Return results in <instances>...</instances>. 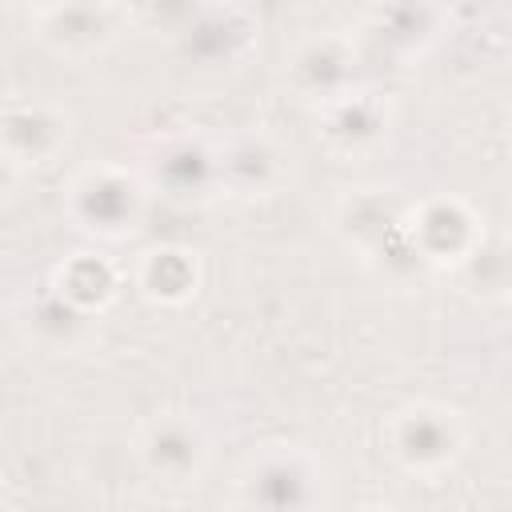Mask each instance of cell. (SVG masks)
Instances as JSON below:
<instances>
[{"label":"cell","mask_w":512,"mask_h":512,"mask_svg":"<svg viewBox=\"0 0 512 512\" xmlns=\"http://www.w3.org/2000/svg\"><path fill=\"white\" fill-rule=\"evenodd\" d=\"M68 144V112L52 104H8L4 112V156L16 168L48 164Z\"/></svg>","instance_id":"obj_9"},{"label":"cell","mask_w":512,"mask_h":512,"mask_svg":"<svg viewBox=\"0 0 512 512\" xmlns=\"http://www.w3.org/2000/svg\"><path fill=\"white\" fill-rule=\"evenodd\" d=\"M144 176L172 200H196L220 188V148L204 136H168L144 160Z\"/></svg>","instance_id":"obj_7"},{"label":"cell","mask_w":512,"mask_h":512,"mask_svg":"<svg viewBox=\"0 0 512 512\" xmlns=\"http://www.w3.org/2000/svg\"><path fill=\"white\" fill-rule=\"evenodd\" d=\"M360 512H392V508H360Z\"/></svg>","instance_id":"obj_15"},{"label":"cell","mask_w":512,"mask_h":512,"mask_svg":"<svg viewBox=\"0 0 512 512\" xmlns=\"http://www.w3.org/2000/svg\"><path fill=\"white\" fill-rule=\"evenodd\" d=\"M352 76H356V48L352 40L324 32L304 40L292 60H288V80L304 100H316L320 108L340 100L344 92H352Z\"/></svg>","instance_id":"obj_8"},{"label":"cell","mask_w":512,"mask_h":512,"mask_svg":"<svg viewBox=\"0 0 512 512\" xmlns=\"http://www.w3.org/2000/svg\"><path fill=\"white\" fill-rule=\"evenodd\" d=\"M28 336L52 352H76L92 336V312L76 308L56 288H44L28 308Z\"/></svg>","instance_id":"obj_13"},{"label":"cell","mask_w":512,"mask_h":512,"mask_svg":"<svg viewBox=\"0 0 512 512\" xmlns=\"http://www.w3.org/2000/svg\"><path fill=\"white\" fill-rule=\"evenodd\" d=\"M320 132L332 148L340 152H356L376 144L388 132V112L380 100H372V92H344L340 100L320 108Z\"/></svg>","instance_id":"obj_11"},{"label":"cell","mask_w":512,"mask_h":512,"mask_svg":"<svg viewBox=\"0 0 512 512\" xmlns=\"http://www.w3.org/2000/svg\"><path fill=\"white\" fill-rule=\"evenodd\" d=\"M32 28L40 44L52 48L56 56L88 60L120 40L124 12L112 4H48L32 8Z\"/></svg>","instance_id":"obj_6"},{"label":"cell","mask_w":512,"mask_h":512,"mask_svg":"<svg viewBox=\"0 0 512 512\" xmlns=\"http://www.w3.org/2000/svg\"><path fill=\"white\" fill-rule=\"evenodd\" d=\"M280 176H284V152L276 148L272 136L248 132L220 144V188L236 196H264L280 184Z\"/></svg>","instance_id":"obj_10"},{"label":"cell","mask_w":512,"mask_h":512,"mask_svg":"<svg viewBox=\"0 0 512 512\" xmlns=\"http://www.w3.org/2000/svg\"><path fill=\"white\" fill-rule=\"evenodd\" d=\"M468 432L456 408L432 404V400H412L396 408L384 424V448L388 456L412 472V476H440L464 456Z\"/></svg>","instance_id":"obj_2"},{"label":"cell","mask_w":512,"mask_h":512,"mask_svg":"<svg viewBox=\"0 0 512 512\" xmlns=\"http://www.w3.org/2000/svg\"><path fill=\"white\" fill-rule=\"evenodd\" d=\"M68 216L80 232H92L100 240H120L140 228L144 220V184L116 164H92L76 172L68 184Z\"/></svg>","instance_id":"obj_3"},{"label":"cell","mask_w":512,"mask_h":512,"mask_svg":"<svg viewBox=\"0 0 512 512\" xmlns=\"http://www.w3.org/2000/svg\"><path fill=\"white\" fill-rule=\"evenodd\" d=\"M52 288H56L64 300H72L76 308L92 312V308H104V304L116 296V272H112L108 260L80 252V256H72L68 264L56 268Z\"/></svg>","instance_id":"obj_14"},{"label":"cell","mask_w":512,"mask_h":512,"mask_svg":"<svg viewBox=\"0 0 512 512\" xmlns=\"http://www.w3.org/2000/svg\"><path fill=\"white\" fill-rule=\"evenodd\" d=\"M136 284L156 304H180L196 292V260L188 248L156 244L136 264Z\"/></svg>","instance_id":"obj_12"},{"label":"cell","mask_w":512,"mask_h":512,"mask_svg":"<svg viewBox=\"0 0 512 512\" xmlns=\"http://www.w3.org/2000/svg\"><path fill=\"white\" fill-rule=\"evenodd\" d=\"M480 236V216L456 196L420 200L408 212V248L420 264H468L480 248Z\"/></svg>","instance_id":"obj_5"},{"label":"cell","mask_w":512,"mask_h":512,"mask_svg":"<svg viewBox=\"0 0 512 512\" xmlns=\"http://www.w3.org/2000/svg\"><path fill=\"white\" fill-rule=\"evenodd\" d=\"M240 512H324L328 476L304 444H264L236 480Z\"/></svg>","instance_id":"obj_1"},{"label":"cell","mask_w":512,"mask_h":512,"mask_svg":"<svg viewBox=\"0 0 512 512\" xmlns=\"http://www.w3.org/2000/svg\"><path fill=\"white\" fill-rule=\"evenodd\" d=\"M136 456L152 480L184 488V484H196L200 472L208 468L212 444H208V432L200 428V420L168 412V416H156L140 428Z\"/></svg>","instance_id":"obj_4"}]
</instances>
